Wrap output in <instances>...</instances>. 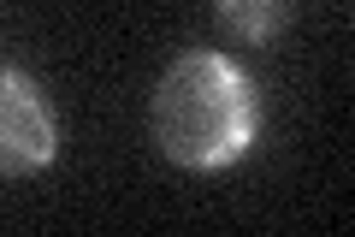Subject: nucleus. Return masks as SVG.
Instances as JSON below:
<instances>
[{
  "label": "nucleus",
  "instance_id": "obj_3",
  "mask_svg": "<svg viewBox=\"0 0 355 237\" xmlns=\"http://www.w3.org/2000/svg\"><path fill=\"white\" fill-rule=\"evenodd\" d=\"M219 24L237 42H272L291 24V0H219Z\"/></svg>",
  "mask_w": 355,
  "mask_h": 237
},
{
  "label": "nucleus",
  "instance_id": "obj_1",
  "mask_svg": "<svg viewBox=\"0 0 355 237\" xmlns=\"http://www.w3.org/2000/svg\"><path fill=\"white\" fill-rule=\"evenodd\" d=\"M254 125H261L254 77L231 54H214V48L178 54L148 101L154 142L184 172H219V166L243 161L254 142Z\"/></svg>",
  "mask_w": 355,
  "mask_h": 237
},
{
  "label": "nucleus",
  "instance_id": "obj_2",
  "mask_svg": "<svg viewBox=\"0 0 355 237\" xmlns=\"http://www.w3.org/2000/svg\"><path fill=\"white\" fill-rule=\"evenodd\" d=\"M60 154V119L36 77L0 65V178H30Z\"/></svg>",
  "mask_w": 355,
  "mask_h": 237
}]
</instances>
